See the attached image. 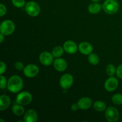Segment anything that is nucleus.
<instances>
[{
  "label": "nucleus",
  "instance_id": "nucleus-25",
  "mask_svg": "<svg viewBox=\"0 0 122 122\" xmlns=\"http://www.w3.org/2000/svg\"><path fill=\"white\" fill-rule=\"evenodd\" d=\"M0 79H1V83H0V88L1 89H4L6 87V86H7V80H6V78L4 77V76H2V75H1V77H0Z\"/></svg>",
  "mask_w": 122,
  "mask_h": 122
},
{
  "label": "nucleus",
  "instance_id": "nucleus-13",
  "mask_svg": "<svg viewBox=\"0 0 122 122\" xmlns=\"http://www.w3.org/2000/svg\"><path fill=\"white\" fill-rule=\"evenodd\" d=\"M64 51L67 53L72 54L76 52L77 50V46L76 43L72 41H67L63 45Z\"/></svg>",
  "mask_w": 122,
  "mask_h": 122
},
{
  "label": "nucleus",
  "instance_id": "nucleus-15",
  "mask_svg": "<svg viewBox=\"0 0 122 122\" xmlns=\"http://www.w3.org/2000/svg\"><path fill=\"white\" fill-rule=\"evenodd\" d=\"M92 100L89 97H83L77 102L79 108L82 110L89 109L92 105Z\"/></svg>",
  "mask_w": 122,
  "mask_h": 122
},
{
  "label": "nucleus",
  "instance_id": "nucleus-28",
  "mask_svg": "<svg viewBox=\"0 0 122 122\" xmlns=\"http://www.w3.org/2000/svg\"><path fill=\"white\" fill-rule=\"evenodd\" d=\"M7 13V8L6 7L2 4H0V16L2 17L6 14Z\"/></svg>",
  "mask_w": 122,
  "mask_h": 122
},
{
  "label": "nucleus",
  "instance_id": "nucleus-1",
  "mask_svg": "<svg viewBox=\"0 0 122 122\" xmlns=\"http://www.w3.org/2000/svg\"><path fill=\"white\" fill-rule=\"evenodd\" d=\"M23 82L19 76L14 75L9 79L7 83V89L13 93H17L22 89Z\"/></svg>",
  "mask_w": 122,
  "mask_h": 122
},
{
  "label": "nucleus",
  "instance_id": "nucleus-17",
  "mask_svg": "<svg viewBox=\"0 0 122 122\" xmlns=\"http://www.w3.org/2000/svg\"><path fill=\"white\" fill-rule=\"evenodd\" d=\"M12 111L13 113L14 114L18 116H20L23 115L25 113V109L23 107L22 105L19 104L17 103L13 105V107H12Z\"/></svg>",
  "mask_w": 122,
  "mask_h": 122
},
{
  "label": "nucleus",
  "instance_id": "nucleus-14",
  "mask_svg": "<svg viewBox=\"0 0 122 122\" xmlns=\"http://www.w3.org/2000/svg\"><path fill=\"white\" fill-rule=\"evenodd\" d=\"M38 120V114L34 110H29L24 116L25 122H36Z\"/></svg>",
  "mask_w": 122,
  "mask_h": 122
},
{
  "label": "nucleus",
  "instance_id": "nucleus-23",
  "mask_svg": "<svg viewBox=\"0 0 122 122\" xmlns=\"http://www.w3.org/2000/svg\"><path fill=\"white\" fill-rule=\"evenodd\" d=\"M106 71H107V75L109 76H113L114 73L116 71L115 66L113 64H108L106 67Z\"/></svg>",
  "mask_w": 122,
  "mask_h": 122
},
{
  "label": "nucleus",
  "instance_id": "nucleus-7",
  "mask_svg": "<svg viewBox=\"0 0 122 122\" xmlns=\"http://www.w3.org/2000/svg\"><path fill=\"white\" fill-rule=\"evenodd\" d=\"M73 83V77L69 73L64 74L61 77L60 85L63 89H67L71 86Z\"/></svg>",
  "mask_w": 122,
  "mask_h": 122
},
{
  "label": "nucleus",
  "instance_id": "nucleus-10",
  "mask_svg": "<svg viewBox=\"0 0 122 122\" xmlns=\"http://www.w3.org/2000/svg\"><path fill=\"white\" fill-rule=\"evenodd\" d=\"M119 85V81L116 77L110 76L106 80L104 84L105 89L109 92H113L117 89Z\"/></svg>",
  "mask_w": 122,
  "mask_h": 122
},
{
  "label": "nucleus",
  "instance_id": "nucleus-30",
  "mask_svg": "<svg viewBox=\"0 0 122 122\" xmlns=\"http://www.w3.org/2000/svg\"><path fill=\"white\" fill-rule=\"evenodd\" d=\"M79 106L77 104H73L72 106H71V109L73 111H76L79 109Z\"/></svg>",
  "mask_w": 122,
  "mask_h": 122
},
{
  "label": "nucleus",
  "instance_id": "nucleus-12",
  "mask_svg": "<svg viewBox=\"0 0 122 122\" xmlns=\"http://www.w3.org/2000/svg\"><path fill=\"white\" fill-rule=\"evenodd\" d=\"M54 67L58 71H64L67 67V64L63 58H57L54 61Z\"/></svg>",
  "mask_w": 122,
  "mask_h": 122
},
{
  "label": "nucleus",
  "instance_id": "nucleus-22",
  "mask_svg": "<svg viewBox=\"0 0 122 122\" xmlns=\"http://www.w3.org/2000/svg\"><path fill=\"white\" fill-rule=\"evenodd\" d=\"M112 101L113 103L116 105H121L122 104V95L120 94H114L112 97Z\"/></svg>",
  "mask_w": 122,
  "mask_h": 122
},
{
  "label": "nucleus",
  "instance_id": "nucleus-29",
  "mask_svg": "<svg viewBox=\"0 0 122 122\" xmlns=\"http://www.w3.org/2000/svg\"><path fill=\"white\" fill-rule=\"evenodd\" d=\"M6 69H7V66H6L5 63L1 61L0 63V74L2 75L5 71Z\"/></svg>",
  "mask_w": 122,
  "mask_h": 122
},
{
  "label": "nucleus",
  "instance_id": "nucleus-2",
  "mask_svg": "<svg viewBox=\"0 0 122 122\" xmlns=\"http://www.w3.org/2000/svg\"><path fill=\"white\" fill-rule=\"evenodd\" d=\"M105 13L108 14L116 13L119 9V4L116 0H106L102 7Z\"/></svg>",
  "mask_w": 122,
  "mask_h": 122
},
{
  "label": "nucleus",
  "instance_id": "nucleus-6",
  "mask_svg": "<svg viewBox=\"0 0 122 122\" xmlns=\"http://www.w3.org/2000/svg\"><path fill=\"white\" fill-rule=\"evenodd\" d=\"M32 101V95L28 92H22L19 93L16 97L17 103L22 106H27Z\"/></svg>",
  "mask_w": 122,
  "mask_h": 122
},
{
  "label": "nucleus",
  "instance_id": "nucleus-18",
  "mask_svg": "<svg viewBox=\"0 0 122 122\" xmlns=\"http://www.w3.org/2000/svg\"><path fill=\"white\" fill-rule=\"evenodd\" d=\"M88 11L90 13L93 14H97L101 11V5L98 4L97 2H94V3L91 4L88 6Z\"/></svg>",
  "mask_w": 122,
  "mask_h": 122
},
{
  "label": "nucleus",
  "instance_id": "nucleus-31",
  "mask_svg": "<svg viewBox=\"0 0 122 122\" xmlns=\"http://www.w3.org/2000/svg\"><path fill=\"white\" fill-rule=\"evenodd\" d=\"M4 35H2V33H1L0 34V43L1 44H2V42L4 41Z\"/></svg>",
  "mask_w": 122,
  "mask_h": 122
},
{
  "label": "nucleus",
  "instance_id": "nucleus-3",
  "mask_svg": "<svg viewBox=\"0 0 122 122\" xmlns=\"http://www.w3.org/2000/svg\"><path fill=\"white\" fill-rule=\"evenodd\" d=\"M15 25L11 20H6L2 21L0 26L1 33L4 36L10 35L14 32Z\"/></svg>",
  "mask_w": 122,
  "mask_h": 122
},
{
  "label": "nucleus",
  "instance_id": "nucleus-24",
  "mask_svg": "<svg viewBox=\"0 0 122 122\" xmlns=\"http://www.w3.org/2000/svg\"><path fill=\"white\" fill-rule=\"evenodd\" d=\"M12 4L17 8H21L25 5V0H12Z\"/></svg>",
  "mask_w": 122,
  "mask_h": 122
},
{
  "label": "nucleus",
  "instance_id": "nucleus-21",
  "mask_svg": "<svg viewBox=\"0 0 122 122\" xmlns=\"http://www.w3.org/2000/svg\"><path fill=\"white\" fill-rule=\"evenodd\" d=\"M88 61L92 65H97L100 61L99 57L96 54H90L88 56Z\"/></svg>",
  "mask_w": 122,
  "mask_h": 122
},
{
  "label": "nucleus",
  "instance_id": "nucleus-26",
  "mask_svg": "<svg viewBox=\"0 0 122 122\" xmlns=\"http://www.w3.org/2000/svg\"><path fill=\"white\" fill-rule=\"evenodd\" d=\"M14 66H15V68L17 70H23L25 67H24V64H23L20 61H17L16 63L14 64Z\"/></svg>",
  "mask_w": 122,
  "mask_h": 122
},
{
  "label": "nucleus",
  "instance_id": "nucleus-33",
  "mask_svg": "<svg viewBox=\"0 0 122 122\" xmlns=\"http://www.w3.org/2000/svg\"><path fill=\"white\" fill-rule=\"evenodd\" d=\"M0 122H5V121H4V120H2V119H0Z\"/></svg>",
  "mask_w": 122,
  "mask_h": 122
},
{
  "label": "nucleus",
  "instance_id": "nucleus-5",
  "mask_svg": "<svg viewBox=\"0 0 122 122\" xmlns=\"http://www.w3.org/2000/svg\"><path fill=\"white\" fill-rule=\"evenodd\" d=\"M105 116L107 120L109 122H116L119 119V111L114 107H109L106 109Z\"/></svg>",
  "mask_w": 122,
  "mask_h": 122
},
{
  "label": "nucleus",
  "instance_id": "nucleus-4",
  "mask_svg": "<svg viewBox=\"0 0 122 122\" xmlns=\"http://www.w3.org/2000/svg\"><path fill=\"white\" fill-rule=\"evenodd\" d=\"M25 10L27 14L32 17H36L40 13V7L38 3L30 1L25 5Z\"/></svg>",
  "mask_w": 122,
  "mask_h": 122
},
{
  "label": "nucleus",
  "instance_id": "nucleus-20",
  "mask_svg": "<svg viewBox=\"0 0 122 122\" xmlns=\"http://www.w3.org/2000/svg\"><path fill=\"white\" fill-rule=\"evenodd\" d=\"M94 108L97 112H103L106 109V104L101 101H97L94 102Z\"/></svg>",
  "mask_w": 122,
  "mask_h": 122
},
{
  "label": "nucleus",
  "instance_id": "nucleus-11",
  "mask_svg": "<svg viewBox=\"0 0 122 122\" xmlns=\"http://www.w3.org/2000/svg\"><path fill=\"white\" fill-rule=\"evenodd\" d=\"M79 51L83 55H88L92 53L93 47L91 44L87 42H83L79 45Z\"/></svg>",
  "mask_w": 122,
  "mask_h": 122
},
{
  "label": "nucleus",
  "instance_id": "nucleus-19",
  "mask_svg": "<svg viewBox=\"0 0 122 122\" xmlns=\"http://www.w3.org/2000/svg\"><path fill=\"white\" fill-rule=\"evenodd\" d=\"M64 48L61 46H57L52 49V54L54 57L56 58H59L63 56L64 53Z\"/></svg>",
  "mask_w": 122,
  "mask_h": 122
},
{
  "label": "nucleus",
  "instance_id": "nucleus-32",
  "mask_svg": "<svg viewBox=\"0 0 122 122\" xmlns=\"http://www.w3.org/2000/svg\"><path fill=\"white\" fill-rule=\"evenodd\" d=\"M91 1L94 2H100L101 0H91Z\"/></svg>",
  "mask_w": 122,
  "mask_h": 122
},
{
  "label": "nucleus",
  "instance_id": "nucleus-16",
  "mask_svg": "<svg viewBox=\"0 0 122 122\" xmlns=\"http://www.w3.org/2000/svg\"><path fill=\"white\" fill-rule=\"evenodd\" d=\"M11 104V99L8 96L2 95L0 96V110L7 109Z\"/></svg>",
  "mask_w": 122,
  "mask_h": 122
},
{
  "label": "nucleus",
  "instance_id": "nucleus-9",
  "mask_svg": "<svg viewBox=\"0 0 122 122\" xmlns=\"http://www.w3.org/2000/svg\"><path fill=\"white\" fill-rule=\"evenodd\" d=\"M23 72L25 76L27 77H33L36 76L39 73V68L35 64H28L25 67Z\"/></svg>",
  "mask_w": 122,
  "mask_h": 122
},
{
  "label": "nucleus",
  "instance_id": "nucleus-27",
  "mask_svg": "<svg viewBox=\"0 0 122 122\" xmlns=\"http://www.w3.org/2000/svg\"><path fill=\"white\" fill-rule=\"evenodd\" d=\"M116 75L119 78L122 79V64H120L117 67L116 69Z\"/></svg>",
  "mask_w": 122,
  "mask_h": 122
},
{
  "label": "nucleus",
  "instance_id": "nucleus-8",
  "mask_svg": "<svg viewBox=\"0 0 122 122\" xmlns=\"http://www.w3.org/2000/svg\"><path fill=\"white\" fill-rule=\"evenodd\" d=\"M39 61L42 65L48 66L52 64L54 61V56L52 53L47 51H44L39 56Z\"/></svg>",
  "mask_w": 122,
  "mask_h": 122
}]
</instances>
